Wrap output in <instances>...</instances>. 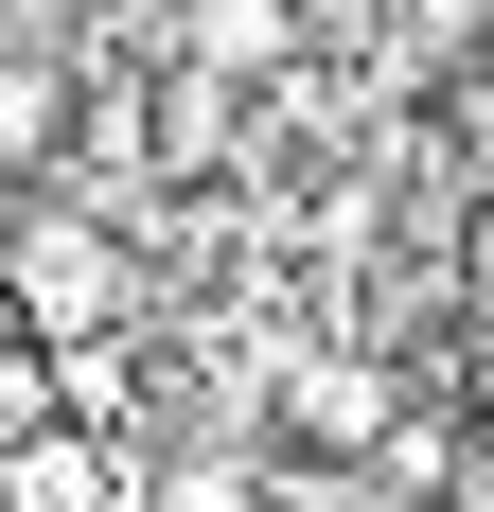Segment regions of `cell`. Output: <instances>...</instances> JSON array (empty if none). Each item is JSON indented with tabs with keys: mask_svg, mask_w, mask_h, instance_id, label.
Wrapping results in <instances>:
<instances>
[{
	"mask_svg": "<svg viewBox=\"0 0 494 512\" xmlns=\"http://www.w3.org/2000/svg\"><path fill=\"white\" fill-rule=\"evenodd\" d=\"M18 318H36V336H106V318H124V248H106L89 212H36V230H18Z\"/></svg>",
	"mask_w": 494,
	"mask_h": 512,
	"instance_id": "6da1fadb",
	"label": "cell"
},
{
	"mask_svg": "<svg viewBox=\"0 0 494 512\" xmlns=\"http://www.w3.org/2000/svg\"><path fill=\"white\" fill-rule=\"evenodd\" d=\"M53 142H71V71H36V53H0V177H36Z\"/></svg>",
	"mask_w": 494,
	"mask_h": 512,
	"instance_id": "7a4b0ae2",
	"label": "cell"
},
{
	"mask_svg": "<svg viewBox=\"0 0 494 512\" xmlns=\"http://www.w3.org/2000/svg\"><path fill=\"white\" fill-rule=\"evenodd\" d=\"M283 53V0H195V71H265Z\"/></svg>",
	"mask_w": 494,
	"mask_h": 512,
	"instance_id": "3957f363",
	"label": "cell"
},
{
	"mask_svg": "<svg viewBox=\"0 0 494 512\" xmlns=\"http://www.w3.org/2000/svg\"><path fill=\"white\" fill-rule=\"evenodd\" d=\"M89 495H106L89 442H18V512H89Z\"/></svg>",
	"mask_w": 494,
	"mask_h": 512,
	"instance_id": "277c9868",
	"label": "cell"
},
{
	"mask_svg": "<svg viewBox=\"0 0 494 512\" xmlns=\"http://www.w3.org/2000/svg\"><path fill=\"white\" fill-rule=\"evenodd\" d=\"M459 142H477V159H494V71H459Z\"/></svg>",
	"mask_w": 494,
	"mask_h": 512,
	"instance_id": "5b68a950",
	"label": "cell"
}]
</instances>
